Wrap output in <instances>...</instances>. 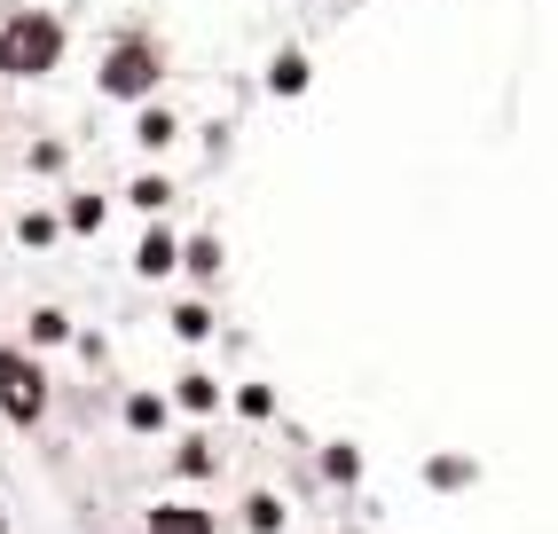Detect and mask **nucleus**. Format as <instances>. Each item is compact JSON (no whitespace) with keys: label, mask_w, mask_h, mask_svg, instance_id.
<instances>
[{"label":"nucleus","mask_w":558,"mask_h":534,"mask_svg":"<svg viewBox=\"0 0 558 534\" xmlns=\"http://www.w3.org/2000/svg\"><path fill=\"white\" fill-rule=\"evenodd\" d=\"M142 534H220V519L205 503H158L150 519H142Z\"/></svg>","instance_id":"nucleus-4"},{"label":"nucleus","mask_w":558,"mask_h":534,"mask_svg":"<svg viewBox=\"0 0 558 534\" xmlns=\"http://www.w3.org/2000/svg\"><path fill=\"white\" fill-rule=\"evenodd\" d=\"M307 80H315V63L300 48H276L268 56V95H307Z\"/></svg>","instance_id":"nucleus-5"},{"label":"nucleus","mask_w":558,"mask_h":534,"mask_svg":"<svg viewBox=\"0 0 558 534\" xmlns=\"http://www.w3.org/2000/svg\"><path fill=\"white\" fill-rule=\"evenodd\" d=\"M173 330H181V338H205L213 315H205V307H173Z\"/></svg>","instance_id":"nucleus-16"},{"label":"nucleus","mask_w":558,"mask_h":534,"mask_svg":"<svg viewBox=\"0 0 558 534\" xmlns=\"http://www.w3.org/2000/svg\"><path fill=\"white\" fill-rule=\"evenodd\" d=\"M236 409H244V416H268L276 401H268V386H244V393H236Z\"/></svg>","instance_id":"nucleus-17"},{"label":"nucleus","mask_w":558,"mask_h":534,"mask_svg":"<svg viewBox=\"0 0 558 534\" xmlns=\"http://www.w3.org/2000/svg\"><path fill=\"white\" fill-rule=\"evenodd\" d=\"M181 267H190L197 283H213V276H220V236H197V244H181Z\"/></svg>","instance_id":"nucleus-10"},{"label":"nucleus","mask_w":558,"mask_h":534,"mask_svg":"<svg viewBox=\"0 0 558 534\" xmlns=\"http://www.w3.org/2000/svg\"><path fill=\"white\" fill-rule=\"evenodd\" d=\"M63 48L71 32L56 9H9L0 16V80H48V71H63Z\"/></svg>","instance_id":"nucleus-1"},{"label":"nucleus","mask_w":558,"mask_h":534,"mask_svg":"<svg viewBox=\"0 0 558 534\" xmlns=\"http://www.w3.org/2000/svg\"><path fill=\"white\" fill-rule=\"evenodd\" d=\"M158 80H166V40H158V32H142V24L119 32V40L102 48V63H95V87L110 102H150Z\"/></svg>","instance_id":"nucleus-2"},{"label":"nucleus","mask_w":558,"mask_h":534,"mask_svg":"<svg viewBox=\"0 0 558 534\" xmlns=\"http://www.w3.org/2000/svg\"><path fill=\"white\" fill-rule=\"evenodd\" d=\"M173 401H181V409H197V416H205V409H220V377L190 369V377H181V386H173Z\"/></svg>","instance_id":"nucleus-9"},{"label":"nucleus","mask_w":558,"mask_h":534,"mask_svg":"<svg viewBox=\"0 0 558 534\" xmlns=\"http://www.w3.org/2000/svg\"><path fill=\"white\" fill-rule=\"evenodd\" d=\"M181 134V119H173V110H158V102H134V142L142 149H166Z\"/></svg>","instance_id":"nucleus-7"},{"label":"nucleus","mask_w":558,"mask_h":534,"mask_svg":"<svg viewBox=\"0 0 558 534\" xmlns=\"http://www.w3.org/2000/svg\"><path fill=\"white\" fill-rule=\"evenodd\" d=\"M56 338H71V323L56 307H40V315H32V347H56Z\"/></svg>","instance_id":"nucleus-14"},{"label":"nucleus","mask_w":558,"mask_h":534,"mask_svg":"<svg viewBox=\"0 0 558 534\" xmlns=\"http://www.w3.org/2000/svg\"><path fill=\"white\" fill-rule=\"evenodd\" d=\"M173 464H181V472H213V448H205V440H181Z\"/></svg>","instance_id":"nucleus-15"},{"label":"nucleus","mask_w":558,"mask_h":534,"mask_svg":"<svg viewBox=\"0 0 558 534\" xmlns=\"http://www.w3.org/2000/svg\"><path fill=\"white\" fill-rule=\"evenodd\" d=\"M0 416H9L16 433H32L48 416V369L32 347H0Z\"/></svg>","instance_id":"nucleus-3"},{"label":"nucleus","mask_w":558,"mask_h":534,"mask_svg":"<svg viewBox=\"0 0 558 534\" xmlns=\"http://www.w3.org/2000/svg\"><path fill=\"white\" fill-rule=\"evenodd\" d=\"M63 220L80 228V236H95V228H102V197H71V205H63Z\"/></svg>","instance_id":"nucleus-13"},{"label":"nucleus","mask_w":558,"mask_h":534,"mask_svg":"<svg viewBox=\"0 0 558 534\" xmlns=\"http://www.w3.org/2000/svg\"><path fill=\"white\" fill-rule=\"evenodd\" d=\"M126 433H166V393H126Z\"/></svg>","instance_id":"nucleus-8"},{"label":"nucleus","mask_w":558,"mask_h":534,"mask_svg":"<svg viewBox=\"0 0 558 534\" xmlns=\"http://www.w3.org/2000/svg\"><path fill=\"white\" fill-rule=\"evenodd\" d=\"M126 205H142V213H158V205H173V181H166V173H142V181L126 189Z\"/></svg>","instance_id":"nucleus-11"},{"label":"nucleus","mask_w":558,"mask_h":534,"mask_svg":"<svg viewBox=\"0 0 558 534\" xmlns=\"http://www.w3.org/2000/svg\"><path fill=\"white\" fill-rule=\"evenodd\" d=\"M173 267H181V244L166 236V228H150V236L134 244V276H150V283H158V276H173Z\"/></svg>","instance_id":"nucleus-6"},{"label":"nucleus","mask_w":558,"mask_h":534,"mask_svg":"<svg viewBox=\"0 0 558 534\" xmlns=\"http://www.w3.org/2000/svg\"><path fill=\"white\" fill-rule=\"evenodd\" d=\"M244 519H252V534H276V526H283V503H276V495H252Z\"/></svg>","instance_id":"nucleus-12"}]
</instances>
